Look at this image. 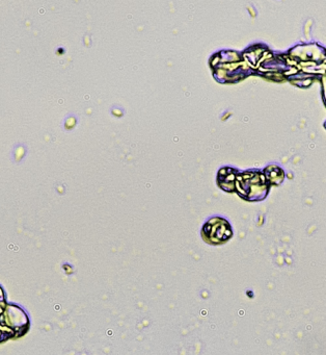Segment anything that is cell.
<instances>
[{
    "label": "cell",
    "instance_id": "cell-1",
    "mask_svg": "<svg viewBox=\"0 0 326 355\" xmlns=\"http://www.w3.org/2000/svg\"><path fill=\"white\" fill-rule=\"evenodd\" d=\"M203 236L210 244H221L230 240L232 236V230L226 222L207 224L203 228Z\"/></svg>",
    "mask_w": 326,
    "mask_h": 355
}]
</instances>
